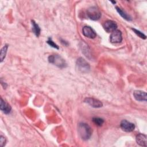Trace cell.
I'll list each match as a JSON object with an SVG mask.
<instances>
[{"label":"cell","mask_w":147,"mask_h":147,"mask_svg":"<svg viewBox=\"0 0 147 147\" xmlns=\"http://www.w3.org/2000/svg\"><path fill=\"white\" fill-rule=\"evenodd\" d=\"M78 133L83 140H88L92 134V130L90 126L86 123H80L78 125Z\"/></svg>","instance_id":"6da1fadb"},{"label":"cell","mask_w":147,"mask_h":147,"mask_svg":"<svg viewBox=\"0 0 147 147\" xmlns=\"http://www.w3.org/2000/svg\"><path fill=\"white\" fill-rule=\"evenodd\" d=\"M49 63L56 65L57 67L63 68L67 66V63L64 59L58 55H52L48 57Z\"/></svg>","instance_id":"7a4b0ae2"},{"label":"cell","mask_w":147,"mask_h":147,"mask_svg":"<svg viewBox=\"0 0 147 147\" xmlns=\"http://www.w3.org/2000/svg\"><path fill=\"white\" fill-rule=\"evenodd\" d=\"M87 15L90 19L95 21L100 18L101 13L96 7L92 6L87 10Z\"/></svg>","instance_id":"3957f363"},{"label":"cell","mask_w":147,"mask_h":147,"mask_svg":"<svg viewBox=\"0 0 147 147\" xmlns=\"http://www.w3.org/2000/svg\"><path fill=\"white\" fill-rule=\"evenodd\" d=\"M78 69L82 72H87L90 68L89 64L82 57H79L76 61Z\"/></svg>","instance_id":"277c9868"},{"label":"cell","mask_w":147,"mask_h":147,"mask_svg":"<svg viewBox=\"0 0 147 147\" xmlns=\"http://www.w3.org/2000/svg\"><path fill=\"white\" fill-rule=\"evenodd\" d=\"M110 40L111 42L112 43H119L122 40V33L119 30H115L113 31L110 36Z\"/></svg>","instance_id":"5b68a950"},{"label":"cell","mask_w":147,"mask_h":147,"mask_svg":"<svg viewBox=\"0 0 147 147\" xmlns=\"http://www.w3.org/2000/svg\"><path fill=\"white\" fill-rule=\"evenodd\" d=\"M103 27L105 31H106L107 33H112L113 31L117 29V25L115 22L113 21L107 20L104 22Z\"/></svg>","instance_id":"8992f818"},{"label":"cell","mask_w":147,"mask_h":147,"mask_svg":"<svg viewBox=\"0 0 147 147\" xmlns=\"http://www.w3.org/2000/svg\"><path fill=\"white\" fill-rule=\"evenodd\" d=\"M120 126L123 131H126V132L132 131L135 129V125L134 123L130 122L125 119H123L121 121Z\"/></svg>","instance_id":"52a82bcc"},{"label":"cell","mask_w":147,"mask_h":147,"mask_svg":"<svg viewBox=\"0 0 147 147\" xmlns=\"http://www.w3.org/2000/svg\"><path fill=\"white\" fill-rule=\"evenodd\" d=\"M83 34L89 38H94L96 36V34L94 30L90 26H84L82 29Z\"/></svg>","instance_id":"ba28073f"},{"label":"cell","mask_w":147,"mask_h":147,"mask_svg":"<svg viewBox=\"0 0 147 147\" xmlns=\"http://www.w3.org/2000/svg\"><path fill=\"white\" fill-rule=\"evenodd\" d=\"M84 102L94 108H99L103 106V103L100 100L93 98H86L84 99Z\"/></svg>","instance_id":"9c48e42d"},{"label":"cell","mask_w":147,"mask_h":147,"mask_svg":"<svg viewBox=\"0 0 147 147\" xmlns=\"http://www.w3.org/2000/svg\"><path fill=\"white\" fill-rule=\"evenodd\" d=\"M134 98L138 101H146V93L144 91L136 90L133 92Z\"/></svg>","instance_id":"30bf717a"},{"label":"cell","mask_w":147,"mask_h":147,"mask_svg":"<svg viewBox=\"0 0 147 147\" xmlns=\"http://www.w3.org/2000/svg\"><path fill=\"white\" fill-rule=\"evenodd\" d=\"M136 142L137 144L141 146H147V138L146 136L143 134H138L137 135Z\"/></svg>","instance_id":"8fae6325"},{"label":"cell","mask_w":147,"mask_h":147,"mask_svg":"<svg viewBox=\"0 0 147 147\" xmlns=\"http://www.w3.org/2000/svg\"><path fill=\"white\" fill-rule=\"evenodd\" d=\"M1 110L5 113V114H9L10 113L11 107V106L4 101L2 98H1V106H0Z\"/></svg>","instance_id":"7c38bea8"},{"label":"cell","mask_w":147,"mask_h":147,"mask_svg":"<svg viewBox=\"0 0 147 147\" xmlns=\"http://www.w3.org/2000/svg\"><path fill=\"white\" fill-rule=\"evenodd\" d=\"M115 8H116V10L118 11V13L119 14V15L122 18H123L125 20H126L127 21H130L131 20V17L127 13H126L124 11H123L121 8H119V7H118L117 6H116Z\"/></svg>","instance_id":"4fadbf2b"},{"label":"cell","mask_w":147,"mask_h":147,"mask_svg":"<svg viewBox=\"0 0 147 147\" xmlns=\"http://www.w3.org/2000/svg\"><path fill=\"white\" fill-rule=\"evenodd\" d=\"M32 30L33 31V33L36 34V36H38L40 34V28L39 26L33 20L32 21Z\"/></svg>","instance_id":"5bb4252c"},{"label":"cell","mask_w":147,"mask_h":147,"mask_svg":"<svg viewBox=\"0 0 147 147\" xmlns=\"http://www.w3.org/2000/svg\"><path fill=\"white\" fill-rule=\"evenodd\" d=\"M8 48V45H4V47L1 49V53H0V57H1V61L2 62L3 59H5L6 53H7V50Z\"/></svg>","instance_id":"9a60e30c"},{"label":"cell","mask_w":147,"mask_h":147,"mask_svg":"<svg viewBox=\"0 0 147 147\" xmlns=\"http://www.w3.org/2000/svg\"><path fill=\"white\" fill-rule=\"evenodd\" d=\"M92 121L94 122V123L98 125V126H102L103 125V123H104V120L102 118H98V117H95L92 118Z\"/></svg>","instance_id":"2e32d148"},{"label":"cell","mask_w":147,"mask_h":147,"mask_svg":"<svg viewBox=\"0 0 147 147\" xmlns=\"http://www.w3.org/2000/svg\"><path fill=\"white\" fill-rule=\"evenodd\" d=\"M132 30L134 32V33L137 34V35H138L140 38H143V39H145L146 38V36L144 34V33H142V32H141L140 31H139V30H137V29H132Z\"/></svg>","instance_id":"e0dca14e"},{"label":"cell","mask_w":147,"mask_h":147,"mask_svg":"<svg viewBox=\"0 0 147 147\" xmlns=\"http://www.w3.org/2000/svg\"><path fill=\"white\" fill-rule=\"evenodd\" d=\"M47 43L50 45L52 47L54 48H56V49H59V47L57 46V45H56L52 40L51 38H49L48 41H47Z\"/></svg>","instance_id":"ac0fdd59"},{"label":"cell","mask_w":147,"mask_h":147,"mask_svg":"<svg viewBox=\"0 0 147 147\" xmlns=\"http://www.w3.org/2000/svg\"><path fill=\"white\" fill-rule=\"evenodd\" d=\"M6 138L2 135H1V138H0V144H1V146L2 147H3V146L5 145L6 144Z\"/></svg>","instance_id":"d6986e66"}]
</instances>
